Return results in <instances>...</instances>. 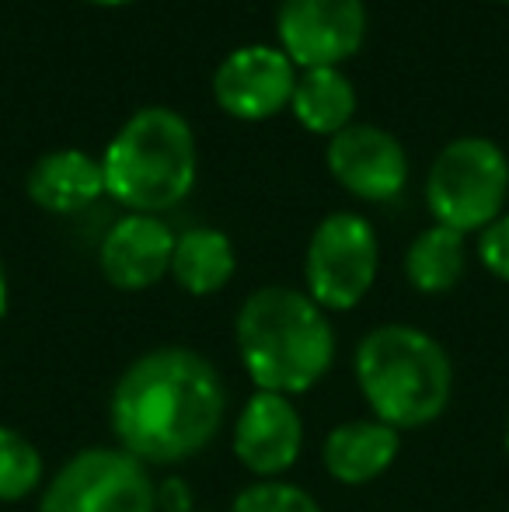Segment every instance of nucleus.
<instances>
[{
	"mask_svg": "<svg viewBox=\"0 0 509 512\" xmlns=\"http://www.w3.org/2000/svg\"><path fill=\"white\" fill-rule=\"evenodd\" d=\"M105 196L129 213H164L192 192L199 147L192 126L164 105L133 112L102 157Z\"/></svg>",
	"mask_w": 509,
	"mask_h": 512,
	"instance_id": "4",
	"label": "nucleus"
},
{
	"mask_svg": "<svg viewBox=\"0 0 509 512\" xmlns=\"http://www.w3.org/2000/svg\"><path fill=\"white\" fill-rule=\"evenodd\" d=\"M28 199L39 209L56 216L81 213L105 196V171L102 161L77 147L49 150L28 171Z\"/></svg>",
	"mask_w": 509,
	"mask_h": 512,
	"instance_id": "13",
	"label": "nucleus"
},
{
	"mask_svg": "<svg viewBox=\"0 0 509 512\" xmlns=\"http://www.w3.org/2000/svg\"><path fill=\"white\" fill-rule=\"evenodd\" d=\"M509 196V161L485 136H457L436 154L426 175V206L440 227L457 234L485 230L503 216Z\"/></svg>",
	"mask_w": 509,
	"mask_h": 512,
	"instance_id": "5",
	"label": "nucleus"
},
{
	"mask_svg": "<svg viewBox=\"0 0 509 512\" xmlns=\"http://www.w3.org/2000/svg\"><path fill=\"white\" fill-rule=\"evenodd\" d=\"M39 512H157V488L126 450H81L42 492Z\"/></svg>",
	"mask_w": 509,
	"mask_h": 512,
	"instance_id": "7",
	"label": "nucleus"
},
{
	"mask_svg": "<svg viewBox=\"0 0 509 512\" xmlns=\"http://www.w3.org/2000/svg\"><path fill=\"white\" fill-rule=\"evenodd\" d=\"M88 4H95V7H126V4H133V0H88Z\"/></svg>",
	"mask_w": 509,
	"mask_h": 512,
	"instance_id": "23",
	"label": "nucleus"
},
{
	"mask_svg": "<svg viewBox=\"0 0 509 512\" xmlns=\"http://www.w3.org/2000/svg\"><path fill=\"white\" fill-rule=\"evenodd\" d=\"M356 384L377 422L422 429L447 411L454 370L433 335L412 324H384L356 345Z\"/></svg>",
	"mask_w": 509,
	"mask_h": 512,
	"instance_id": "3",
	"label": "nucleus"
},
{
	"mask_svg": "<svg viewBox=\"0 0 509 512\" xmlns=\"http://www.w3.org/2000/svg\"><path fill=\"white\" fill-rule=\"evenodd\" d=\"M478 258H482V265L492 276L509 283V213H503L499 220H492L489 227L482 230Z\"/></svg>",
	"mask_w": 509,
	"mask_h": 512,
	"instance_id": "20",
	"label": "nucleus"
},
{
	"mask_svg": "<svg viewBox=\"0 0 509 512\" xmlns=\"http://www.w3.org/2000/svg\"><path fill=\"white\" fill-rule=\"evenodd\" d=\"M290 112L307 133H321L332 140L356 115V88L339 67H321L297 74V88L290 98Z\"/></svg>",
	"mask_w": 509,
	"mask_h": 512,
	"instance_id": "15",
	"label": "nucleus"
},
{
	"mask_svg": "<svg viewBox=\"0 0 509 512\" xmlns=\"http://www.w3.org/2000/svg\"><path fill=\"white\" fill-rule=\"evenodd\" d=\"M238 352L258 391L304 394L332 370L335 331L325 310L290 286H262L238 310Z\"/></svg>",
	"mask_w": 509,
	"mask_h": 512,
	"instance_id": "2",
	"label": "nucleus"
},
{
	"mask_svg": "<svg viewBox=\"0 0 509 512\" xmlns=\"http://www.w3.org/2000/svg\"><path fill=\"white\" fill-rule=\"evenodd\" d=\"M328 171L346 192L367 203H387L408 182V154L387 129L353 122L328 140Z\"/></svg>",
	"mask_w": 509,
	"mask_h": 512,
	"instance_id": "10",
	"label": "nucleus"
},
{
	"mask_svg": "<svg viewBox=\"0 0 509 512\" xmlns=\"http://www.w3.org/2000/svg\"><path fill=\"white\" fill-rule=\"evenodd\" d=\"M377 265H381V248L367 216L346 209L328 213L307 244V297L321 310H353L374 286Z\"/></svg>",
	"mask_w": 509,
	"mask_h": 512,
	"instance_id": "6",
	"label": "nucleus"
},
{
	"mask_svg": "<svg viewBox=\"0 0 509 512\" xmlns=\"http://www.w3.org/2000/svg\"><path fill=\"white\" fill-rule=\"evenodd\" d=\"M238 258H234V244L227 234L213 227H192L175 241V255H171V276L192 297H210L220 293L231 283Z\"/></svg>",
	"mask_w": 509,
	"mask_h": 512,
	"instance_id": "16",
	"label": "nucleus"
},
{
	"mask_svg": "<svg viewBox=\"0 0 509 512\" xmlns=\"http://www.w3.org/2000/svg\"><path fill=\"white\" fill-rule=\"evenodd\" d=\"M231 512H321L318 502L286 481H258L234 499Z\"/></svg>",
	"mask_w": 509,
	"mask_h": 512,
	"instance_id": "19",
	"label": "nucleus"
},
{
	"mask_svg": "<svg viewBox=\"0 0 509 512\" xmlns=\"http://www.w3.org/2000/svg\"><path fill=\"white\" fill-rule=\"evenodd\" d=\"M175 241L178 237L171 234L164 220L147 213H129L109 227L102 251H98V262H102L105 279L116 290H150L171 272Z\"/></svg>",
	"mask_w": 509,
	"mask_h": 512,
	"instance_id": "11",
	"label": "nucleus"
},
{
	"mask_svg": "<svg viewBox=\"0 0 509 512\" xmlns=\"http://www.w3.org/2000/svg\"><path fill=\"white\" fill-rule=\"evenodd\" d=\"M279 49L300 70L342 67L367 39L363 0H283L276 14Z\"/></svg>",
	"mask_w": 509,
	"mask_h": 512,
	"instance_id": "8",
	"label": "nucleus"
},
{
	"mask_svg": "<svg viewBox=\"0 0 509 512\" xmlns=\"http://www.w3.org/2000/svg\"><path fill=\"white\" fill-rule=\"evenodd\" d=\"M220 370L192 349H154L119 377L112 429L140 464H178L213 443L224 425Z\"/></svg>",
	"mask_w": 509,
	"mask_h": 512,
	"instance_id": "1",
	"label": "nucleus"
},
{
	"mask_svg": "<svg viewBox=\"0 0 509 512\" xmlns=\"http://www.w3.org/2000/svg\"><path fill=\"white\" fill-rule=\"evenodd\" d=\"M506 453H509V422H506Z\"/></svg>",
	"mask_w": 509,
	"mask_h": 512,
	"instance_id": "24",
	"label": "nucleus"
},
{
	"mask_svg": "<svg viewBox=\"0 0 509 512\" xmlns=\"http://www.w3.org/2000/svg\"><path fill=\"white\" fill-rule=\"evenodd\" d=\"M398 429L377 422V418H360V422H346L339 429L328 432L325 439V467L335 481L342 485H367V481L381 478L387 467L398 457Z\"/></svg>",
	"mask_w": 509,
	"mask_h": 512,
	"instance_id": "14",
	"label": "nucleus"
},
{
	"mask_svg": "<svg viewBox=\"0 0 509 512\" xmlns=\"http://www.w3.org/2000/svg\"><path fill=\"white\" fill-rule=\"evenodd\" d=\"M42 481V457L25 436L0 425V502L32 495Z\"/></svg>",
	"mask_w": 509,
	"mask_h": 512,
	"instance_id": "18",
	"label": "nucleus"
},
{
	"mask_svg": "<svg viewBox=\"0 0 509 512\" xmlns=\"http://www.w3.org/2000/svg\"><path fill=\"white\" fill-rule=\"evenodd\" d=\"M496 4H509V0H496Z\"/></svg>",
	"mask_w": 509,
	"mask_h": 512,
	"instance_id": "25",
	"label": "nucleus"
},
{
	"mask_svg": "<svg viewBox=\"0 0 509 512\" xmlns=\"http://www.w3.org/2000/svg\"><path fill=\"white\" fill-rule=\"evenodd\" d=\"M468 265V248H464V234L450 227L433 223L422 230L405 255V276L419 293H450L464 276Z\"/></svg>",
	"mask_w": 509,
	"mask_h": 512,
	"instance_id": "17",
	"label": "nucleus"
},
{
	"mask_svg": "<svg viewBox=\"0 0 509 512\" xmlns=\"http://www.w3.org/2000/svg\"><path fill=\"white\" fill-rule=\"evenodd\" d=\"M304 446V422L283 394L258 391L234 425V453L258 478L290 471Z\"/></svg>",
	"mask_w": 509,
	"mask_h": 512,
	"instance_id": "12",
	"label": "nucleus"
},
{
	"mask_svg": "<svg viewBox=\"0 0 509 512\" xmlns=\"http://www.w3.org/2000/svg\"><path fill=\"white\" fill-rule=\"evenodd\" d=\"M168 509V512H189L192 509V495H189V488L182 485V481H168V485L157 492V509Z\"/></svg>",
	"mask_w": 509,
	"mask_h": 512,
	"instance_id": "21",
	"label": "nucleus"
},
{
	"mask_svg": "<svg viewBox=\"0 0 509 512\" xmlns=\"http://www.w3.org/2000/svg\"><path fill=\"white\" fill-rule=\"evenodd\" d=\"M297 67L276 46H241L213 74V98L241 122H262L290 108Z\"/></svg>",
	"mask_w": 509,
	"mask_h": 512,
	"instance_id": "9",
	"label": "nucleus"
},
{
	"mask_svg": "<svg viewBox=\"0 0 509 512\" xmlns=\"http://www.w3.org/2000/svg\"><path fill=\"white\" fill-rule=\"evenodd\" d=\"M7 297H11V290H7V269L0 262V317L7 314Z\"/></svg>",
	"mask_w": 509,
	"mask_h": 512,
	"instance_id": "22",
	"label": "nucleus"
}]
</instances>
